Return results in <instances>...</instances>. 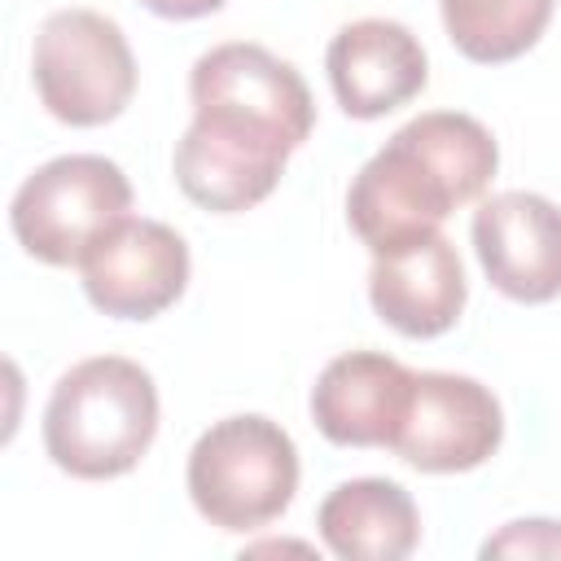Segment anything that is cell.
Listing matches in <instances>:
<instances>
[{"mask_svg":"<svg viewBox=\"0 0 561 561\" xmlns=\"http://www.w3.org/2000/svg\"><path fill=\"white\" fill-rule=\"evenodd\" d=\"M500 145L460 110H425L403 123L351 180L346 224L368 254H394L438 237L447 215L486 197Z\"/></svg>","mask_w":561,"mask_h":561,"instance_id":"6da1fadb","label":"cell"},{"mask_svg":"<svg viewBox=\"0 0 561 561\" xmlns=\"http://www.w3.org/2000/svg\"><path fill=\"white\" fill-rule=\"evenodd\" d=\"M158 438V386L127 355L70 364L44 408V451L79 482L131 473Z\"/></svg>","mask_w":561,"mask_h":561,"instance_id":"7a4b0ae2","label":"cell"},{"mask_svg":"<svg viewBox=\"0 0 561 561\" xmlns=\"http://www.w3.org/2000/svg\"><path fill=\"white\" fill-rule=\"evenodd\" d=\"M298 473L294 438L272 416L237 412L197 434L184 486L202 522L228 535H250L294 504Z\"/></svg>","mask_w":561,"mask_h":561,"instance_id":"3957f363","label":"cell"},{"mask_svg":"<svg viewBox=\"0 0 561 561\" xmlns=\"http://www.w3.org/2000/svg\"><path fill=\"white\" fill-rule=\"evenodd\" d=\"M131 215V180L101 153H61L35 167L13 202L9 228L44 267H79L88 250Z\"/></svg>","mask_w":561,"mask_h":561,"instance_id":"277c9868","label":"cell"},{"mask_svg":"<svg viewBox=\"0 0 561 561\" xmlns=\"http://www.w3.org/2000/svg\"><path fill=\"white\" fill-rule=\"evenodd\" d=\"M39 105L66 127H105L136 96V57L123 26L96 9H57L31 48Z\"/></svg>","mask_w":561,"mask_h":561,"instance_id":"5b68a950","label":"cell"},{"mask_svg":"<svg viewBox=\"0 0 561 561\" xmlns=\"http://www.w3.org/2000/svg\"><path fill=\"white\" fill-rule=\"evenodd\" d=\"M193 118L263 140L272 149H302L316 127L307 79L263 44L228 39L206 48L188 75Z\"/></svg>","mask_w":561,"mask_h":561,"instance_id":"8992f818","label":"cell"},{"mask_svg":"<svg viewBox=\"0 0 561 561\" xmlns=\"http://www.w3.org/2000/svg\"><path fill=\"white\" fill-rule=\"evenodd\" d=\"M504 443L500 399L465 373H416L390 451L421 473H469Z\"/></svg>","mask_w":561,"mask_h":561,"instance_id":"52a82bcc","label":"cell"},{"mask_svg":"<svg viewBox=\"0 0 561 561\" xmlns=\"http://www.w3.org/2000/svg\"><path fill=\"white\" fill-rule=\"evenodd\" d=\"M193 259L184 237L162 219H118L79 263L83 294L114 320H153L180 302Z\"/></svg>","mask_w":561,"mask_h":561,"instance_id":"ba28073f","label":"cell"},{"mask_svg":"<svg viewBox=\"0 0 561 561\" xmlns=\"http://www.w3.org/2000/svg\"><path fill=\"white\" fill-rule=\"evenodd\" d=\"M473 254L486 280L513 302L561 298V206L543 193H491L473 210Z\"/></svg>","mask_w":561,"mask_h":561,"instance_id":"9c48e42d","label":"cell"},{"mask_svg":"<svg viewBox=\"0 0 561 561\" xmlns=\"http://www.w3.org/2000/svg\"><path fill=\"white\" fill-rule=\"evenodd\" d=\"M333 101L346 118H386L416 101L430 83V61L421 39L390 18L346 22L324 53Z\"/></svg>","mask_w":561,"mask_h":561,"instance_id":"30bf717a","label":"cell"},{"mask_svg":"<svg viewBox=\"0 0 561 561\" xmlns=\"http://www.w3.org/2000/svg\"><path fill=\"white\" fill-rule=\"evenodd\" d=\"M412 368L381 351H342L311 386V421L337 447H386L394 443L408 399Z\"/></svg>","mask_w":561,"mask_h":561,"instance_id":"8fae6325","label":"cell"},{"mask_svg":"<svg viewBox=\"0 0 561 561\" xmlns=\"http://www.w3.org/2000/svg\"><path fill=\"white\" fill-rule=\"evenodd\" d=\"M469 298L465 263L456 245L438 232L421 245L373 254L368 267V302L381 324H390L403 337H438L447 333Z\"/></svg>","mask_w":561,"mask_h":561,"instance_id":"7c38bea8","label":"cell"},{"mask_svg":"<svg viewBox=\"0 0 561 561\" xmlns=\"http://www.w3.org/2000/svg\"><path fill=\"white\" fill-rule=\"evenodd\" d=\"M285 162H289L285 149H272L263 140H250L197 118L184 127L171 153L180 193L210 215H241L267 202L285 175Z\"/></svg>","mask_w":561,"mask_h":561,"instance_id":"4fadbf2b","label":"cell"},{"mask_svg":"<svg viewBox=\"0 0 561 561\" xmlns=\"http://www.w3.org/2000/svg\"><path fill=\"white\" fill-rule=\"evenodd\" d=\"M316 530L337 561H403L421 543V513L399 482L351 478L320 500Z\"/></svg>","mask_w":561,"mask_h":561,"instance_id":"5bb4252c","label":"cell"},{"mask_svg":"<svg viewBox=\"0 0 561 561\" xmlns=\"http://www.w3.org/2000/svg\"><path fill=\"white\" fill-rule=\"evenodd\" d=\"M451 48L469 61H517L539 44L557 0H438Z\"/></svg>","mask_w":561,"mask_h":561,"instance_id":"9a60e30c","label":"cell"},{"mask_svg":"<svg viewBox=\"0 0 561 561\" xmlns=\"http://www.w3.org/2000/svg\"><path fill=\"white\" fill-rule=\"evenodd\" d=\"M482 557H561V522H508L495 539L482 543Z\"/></svg>","mask_w":561,"mask_h":561,"instance_id":"2e32d148","label":"cell"},{"mask_svg":"<svg viewBox=\"0 0 561 561\" xmlns=\"http://www.w3.org/2000/svg\"><path fill=\"white\" fill-rule=\"evenodd\" d=\"M149 13L158 18H175V22H188V18H206V13H219L228 0H140Z\"/></svg>","mask_w":561,"mask_h":561,"instance_id":"e0dca14e","label":"cell"},{"mask_svg":"<svg viewBox=\"0 0 561 561\" xmlns=\"http://www.w3.org/2000/svg\"><path fill=\"white\" fill-rule=\"evenodd\" d=\"M289 548H294V543H280V552H289ZM250 552H276V543H263V548H250ZM302 552H307V548H302Z\"/></svg>","mask_w":561,"mask_h":561,"instance_id":"ac0fdd59","label":"cell"}]
</instances>
